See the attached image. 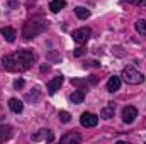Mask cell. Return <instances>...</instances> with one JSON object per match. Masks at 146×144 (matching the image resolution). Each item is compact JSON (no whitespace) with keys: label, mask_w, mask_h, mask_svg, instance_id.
<instances>
[{"label":"cell","mask_w":146,"mask_h":144,"mask_svg":"<svg viewBox=\"0 0 146 144\" xmlns=\"http://www.w3.org/2000/svg\"><path fill=\"white\" fill-rule=\"evenodd\" d=\"M36 61V54L33 51H27V49H22V51H15V53H10L7 56L2 58V65L7 71H26L33 66V63Z\"/></svg>","instance_id":"6da1fadb"},{"label":"cell","mask_w":146,"mask_h":144,"mask_svg":"<svg viewBox=\"0 0 146 144\" xmlns=\"http://www.w3.org/2000/svg\"><path fill=\"white\" fill-rule=\"evenodd\" d=\"M48 29V20L42 17H33L24 24L22 29V36L24 39H34L36 36H39L41 32H44Z\"/></svg>","instance_id":"7a4b0ae2"},{"label":"cell","mask_w":146,"mask_h":144,"mask_svg":"<svg viewBox=\"0 0 146 144\" xmlns=\"http://www.w3.org/2000/svg\"><path fill=\"white\" fill-rule=\"evenodd\" d=\"M121 76H122V80L127 85H139V83L145 81V75L139 73L136 68H133V66H126L122 70V73H121Z\"/></svg>","instance_id":"3957f363"},{"label":"cell","mask_w":146,"mask_h":144,"mask_svg":"<svg viewBox=\"0 0 146 144\" xmlns=\"http://www.w3.org/2000/svg\"><path fill=\"white\" fill-rule=\"evenodd\" d=\"M90 34H92L90 27H80V29H76V31L72 32V37L76 44H85L90 39Z\"/></svg>","instance_id":"277c9868"},{"label":"cell","mask_w":146,"mask_h":144,"mask_svg":"<svg viewBox=\"0 0 146 144\" xmlns=\"http://www.w3.org/2000/svg\"><path fill=\"white\" fill-rule=\"evenodd\" d=\"M31 139H33L34 143H39V141H48V143H51V141H54V134H53L49 129H39L37 132H34V134L31 136Z\"/></svg>","instance_id":"5b68a950"},{"label":"cell","mask_w":146,"mask_h":144,"mask_svg":"<svg viewBox=\"0 0 146 144\" xmlns=\"http://www.w3.org/2000/svg\"><path fill=\"white\" fill-rule=\"evenodd\" d=\"M80 124L83 127H95L99 124V117L92 112H83L82 117H80Z\"/></svg>","instance_id":"8992f818"},{"label":"cell","mask_w":146,"mask_h":144,"mask_svg":"<svg viewBox=\"0 0 146 144\" xmlns=\"http://www.w3.org/2000/svg\"><path fill=\"white\" fill-rule=\"evenodd\" d=\"M138 117V108L133 107V105H127V107L122 108V122L124 124H133Z\"/></svg>","instance_id":"52a82bcc"},{"label":"cell","mask_w":146,"mask_h":144,"mask_svg":"<svg viewBox=\"0 0 146 144\" xmlns=\"http://www.w3.org/2000/svg\"><path fill=\"white\" fill-rule=\"evenodd\" d=\"M63 80H65V78H63L61 75H60V76H54L53 80H49V81H48V85H46L48 93H49V95H54V93L60 90V87L63 85Z\"/></svg>","instance_id":"ba28073f"},{"label":"cell","mask_w":146,"mask_h":144,"mask_svg":"<svg viewBox=\"0 0 146 144\" xmlns=\"http://www.w3.org/2000/svg\"><path fill=\"white\" fill-rule=\"evenodd\" d=\"M60 143H63V144H78V143H82V136H80L78 132H68V134H65V136L60 139Z\"/></svg>","instance_id":"9c48e42d"},{"label":"cell","mask_w":146,"mask_h":144,"mask_svg":"<svg viewBox=\"0 0 146 144\" xmlns=\"http://www.w3.org/2000/svg\"><path fill=\"white\" fill-rule=\"evenodd\" d=\"M114 114H115V104H112V102H109V105H106V107L100 110V117L106 119V120L112 119Z\"/></svg>","instance_id":"30bf717a"},{"label":"cell","mask_w":146,"mask_h":144,"mask_svg":"<svg viewBox=\"0 0 146 144\" xmlns=\"http://www.w3.org/2000/svg\"><path fill=\"white\" fill-rule=\"evenodd\" d=\"M0 32H2V36L5 37V41L7 42H14L15 41V36H17V32H15V29H12V27H2L0 29Z\"/></svg>","instance_id":"8fae6325"},{"label":"cell","mask_w":146,"mask_h":144,"mask_svg":"<svg viewBox=\"0 0 146 144\" xmlns=\"http://www.w3.org/2000/svg\"><path fill=\"white\" fill-rule=\"evenodd\" d=\"M119 88H121V78H119V76H110L109 81H107V92L114 93V92H117Z\"/></svg>","instance_id":"7c38bea8"},{"label":"cell","mask_w":146,"mask_h":144,"mask_svg":"<svg viewBox=\"0 0 146 144\" xmlns=\"http://www.w3.org/2000/svg\"><path fill=\"white\" fill-rule=\"evenodd\" d=\"M9 107H10L12 112L21 114V112L24 110V104H22V100H19V98H10V100H9Z\"/></svg>","instance_id":"4fadbf2b"},{"label":"cell","mask_w":146,"mask_h":144,"mask_svg":"<svg viewBox=\"0 0 146 144\" xmlns=\"http://www.w3.org/2000/svg\"><path fill=\"white\" fill-rule=\"evenodd\" d=\"M12 137V127L10 126H0V143H5Z\"/></svg>","instance_id":"5bb4252c"},{"label":"cell","mask_w":146,"mask_h":144,"mask_svg":"<svg viewBox=\"0 0 146 144\" xmlns=\"http://www.w3.org/2000/svg\"><path fill=\"white\" fill-rule=\"evenodd\" d=\"M65 5H66L65 0H51V2H49V10L56 14V12H60L61 9H65Z\"/></svg>","instance_id":"9a60e30c"},{"label":"cell","mask_w":146,"mask_h":144,"mask_svg":"<svg viewBox=\"0 0 146 144\" xmlns=\"http://www.w3.org/2000/svg\"><path fill=\"white\" fill-rule=\"evenodd\" d=\"M83 98H85V92H83V90H75L72 95H70V100H72L73 104H76V105L82 104Z\"/></svg>","instance_id":"2e32d148"},{"label":"cell","mask_w":146,"mask_h":144,"mask_svg":"<svg viewBox=\"0 0 146 144\" xmlns=\"http://www.w3.org/2000/svg\"><path fill=\"white\" fill-rule=\"evenodd\" d=\"M75 14H76V17L82 19V20H85V19L90 17V10L85 9V7H75Z\"/></svg>","instance_id":"e0dca14e"},{"label":"cell","mask_w":146,"mask_h":144,"mask_svg":"<svg viewBox=\"0 0 146 144\" xmlns=\"http://www.w3.org/2000/svg\"><path fill=\"white\" fill-rule=\"evenodd\" d=\"M134 27H136V31H138L141 36L146 37V19H138L136 24H134Z\"/></svg>","instance_id":"ac0fdd59"},{"label":"cell","mask_w":146,"mask_h":144,"mask_svg":"<svg viewBox=\"0 0 146 144\" xmlns=\"http://www.w3.org/2000/svg\"><path fill=\"white\" fill-rule=\"evenodd\" d=\"M58 117H60V120H61V122H65V124H68V122L72 120V115H70V114H68L66 110H60Z\"/></svg>","instance_id":"d6986e66"},{"label":"cell","mask_w":146,"mask_h":144,"mask_svg":"<svg viewBox=\"0 0 146 144\" xmlns=\"http://www.w3.org/2000/svg\"><path fill=\"white\" fill-rule=\"evenodd\" d=\"M24 83H26V81H24L22 78H17V80L14 81V88H17V90H19V88H22V87H24Z\"/></svg>","instance_id":"ffe728a7"},{"label":"cell","mask_w":146,"mask_h":144,"mask_svg":"<svg viewBox=\"0 0 146 144\" xmlns=\"http://www.w3.org/2000/svg\"><path fill=\"white\" fill-rule=\"evenodd\" d=\"M83 54H85V49H82V48H78V49L73 53V56H75V58H80V56H83Z\"/></svg>","instance_id":"44dd1931"},{"label":"cell","mask_w":146,"mask_h":144,"mask_svg":"<svg viewBox=\"0 0 146 144\" xmlns=\"http://www.w3.org/2000/svg\"><path fill=\"white\" fill-rule=\"evenodd\" d=\"M138 5H141V7H146V0H138Z\"/></svg>","instance_id":"7402d4cb"}]
</instances>
